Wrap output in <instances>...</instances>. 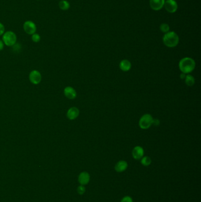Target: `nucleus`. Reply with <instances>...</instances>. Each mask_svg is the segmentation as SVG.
Wrapping results in <instances>:
<instances>
[{
	"mask_svg": "<svg viewBox=\"0 0 201 202\" xmlns=\"http://www.w3.org/2000/svg\"><path fill=\"white\" fill-rule=\"evenodd\" d=\"M64 94L65 97L69 99H74L77 96L75 89L71 86H67L64 89Z\"/></svg>",
	"mask_w": 201,
	"mask_h": 202,
	"instance_id": "11",
	"label": "nucleus"
},
{
	"mask_svg": "<svg viewBox=\"0 0 201 202\" xmlns=\"http://www.w3.org/2000/svg\"><path fill=\"white\" fill-rule=\"evenodd\" d=\"M23 29L27 35H33L36 33L37 25L33 21L27 20L23 24Z\"/></svg>",
	"mask_w": 201,
	"mask_h": 202,
	"instance_id": "5",
	"label": "nucleus"
},
{
	"mask_svg": "<svg viewBox=\"0 0 201 202\" xmlns=\"http://www.w3.org/2000/svg\"><path fill=\"white\" fill-rule=\"evenodd\" d=\"M186 74H185L183 73H182L181 75H180V78H181V79H185V77H186Z\"/></svg>",
	"mask_w": 201,
	"mask_h": 202,
	"instance_id": "24",
	"label": "nucleus"
},
{
	"mask_svg": "<svg viewBox=\"0 0 201 202\" xmlns=\"http://www.w3.org/2000/svg\"><path fill=\"white\" fill-rule=\"evenodd\" d=\"M59 7L60 10L67 11L70 8V4L67 0H61L59 3Z\"/></svg>",
	"mask_w": 201,
	"mask_h": 202,
	"instance_id": "15",
	"label": "nucleus"
},
{
	"mask_svg": "<svg viewBox=\"0 0 201 202\" xmlns=\"http://www.w3.org/2000/svg\"><path fill=\"white\" fill-rule=\"evenodd\" d=\"M80 113L79 109L76 107H71L67 111V117L70 120H74L77 118Z\"/></svg>",
	"mask_w": 201,
	"mask_h": 202,
	"instance_id": "12",
	"label": "nucleus"
},
{
	"mask_svg": "<svg viewBox=\"0 0 201 202\" xmlns=\"http://www.w3.org/2000/svg\"><path fill=\"white\" fill-rule=\"evenodd\" d=\"M29 80L34 85H38L41 80V74L40 72L37 70L31 71L29 74Z\"/></svg>",
	"mask_w": 201,
	"mask_h": 202,
	"instance_id": "7",
	"label": "nucleus"
},
{
	"mask_svg": "<svg viewBox=\"0 0 201 202\" xmlns=\"http://www.w3.org/2000/svg\"><path fill=\"white\" fill-rule=\"evenodd\" d=\"M128 167V164L126 161L121 160L116 163L115 169L116 172H125Z\"/></svg>",
	"mask_w": 201,
	"mask_h": 202,
	"instance_id": "13",
	"label": "nucleus"
},
{
	"mask_svg": "<svg viewBox=\"0 0 201 202\" xmlns=\"http://www.w3.org/2000/svg\"><path fill=\"white\" fill-rule=\"evenodd\" d=\"M165 1V0H150L149 4L152 10L159 11L163 7Z\"/></svg>",
	"mask_w": 201,
	"mask_h": 202,
	"instance_id": "9",
	"label": "nucleus"
},
{
	"mask_svg": "<svg viewBox=\"0 0 201 202\" xmlns=\"http://www.w3.org/2000/svg\"><path fill=\"white\" fill-rule=\"evenodd\" d=\"M195 62L191 57H184L180 60L179 63V68L182 72L185 74H189L195 68Z\"/></svg>",
	"mask_w": 201,
	"mask_h": 202,
	"instance_id": "1",
	"label": "nucleus"
},
{
	"mask_svg": "<svg viewBox=\"0 0 201 202\" xmlns=\"http://www.w3.org/2000/svg\"><path fill=\"white\" fill-rule=\"evenodd\" d=\"M121 202H133V200L131 196H126L121 199Z\"/></svg>",
	"mask_w": 201,
	"mask_h": 202,
	"instance_id": "21",
	"label": "nucleus"
},
{
	"mask_svg": "<svg viewBox=\"0 0 201 202\" xmlns=\"http://www.w3.org/2000/svg\"><path fill=\"white\" fill-rule=\"evenodd\" d=\"M144 156V150L141 146H136L133 149L132 156L135 160H141Z\"/></svg>",
	"mask_w": 201,
	"mask_h": 202,
	"instance_id": "10",
	"label": "nucleus"
},
{
	"mask_svg": "<svg viewBox=\"0 0 201 202\" xmlns=\"http://www.w3.org/2000/svg\"><path fill=\"white\" fill-rule=\"evenodd\" d=\"M160 30L162 32H163L165 34L166 33L169 31V30H170L169 25L166 23H162L160 25Z\"/></svg>",
	"mask_w": 201,
	"mask_h": 202,
	"instance_id": "18",
	"label": "nucleus"
},
{
	"mask_svg": "<svg viewBox=\"0 0 201 202\" xmlns=\"http://www.w3.org/2000/svg\"><path fill=\"white\" fill-rule=\"evenodd\" d=\"M119 67L121 70H123L124 72H127L131 70V62L129 61L128 60H123L121 61V63H120Z\"/></svg>",
	"mask_w": 201,
	"mask_h": 202,
	"instance_id": "14",
	"label": "nucleus"
},
{
	"mask_svg": "<svg viewBox=\"0 0 201 202\" xmlns=\"http://www.w3.org/2000/svg\"><path fill=\"white\" fill-rule=\"evenodd\" d=\"M5 26L3 23H0V35H4L5 31Z\"/></svg>",
	"mask_w": 201,
	"mask_h": 202,
	"instance_id": "22",
	"label": "nucleus"
},
{
	"mask_svg": "<svg viewBox=\"0 0 201 202\" xmlns=\"http://www.w3.org/2000/svg\"><path fill=\"white\" fill-rule=\"evenodd\" d=\"M31 40L34 43H39L40 41V35L35 33L34 34L31 35Z\"/></svg>",
	"mask_w": 201,
	"mask_h": 202,
	"instance_id": "19",
	"label": "nucleus"
},
{
	"mask_svg": "<svg viewBox=\"0 0 201 202\" xmlns=\"http://www.w3.org/2000/svg\"><path fill=\"white\" fill-rule=\"evenodd\" d=\"M77 193L80 194V195H83L85 192V186L83 185H80L79 187H77Z\"/></svg>",
	"mask_w": 201,
	"mask_h": 202,
	"instance_id": "20",
	"label": "nucleus"
},
{
	"mask_svg": "<svg viewBox=\"0 0 201 202\" xmlns=\"http://www.w3.org/2000/svg\"><path fill=\"white\" fill-rule=\"evenodd\" d=\"M153 118L151 114L146 113L141 117L139 122V125L142 129H147L152 126V125L153 124Z\"/></svg>",
	"mask_w": 201,
	"mask_h": 202,
	"instance_id": "4",
	"label": "nucleus"
},
{
	"mask_svg": "<svg viewBox=\"0 0 201 202\" xmlns=\"http://www.w3.org/2000/svg\"><path fill=\"white\" fill-rule=\"evenodd\" d=\"M163 7L169 13H175L178 8V4L175 0H166L165 1Z\"/></svg>",
	"mask_w": 201,
	"mask_h": 202,
	"instance_id": "6",
	"label": "nucleus"
},
{
	"mask_svg": "<svg viewBox=\"0 0 201 202\" xmlns=\"http://www.w3.org/2000/svg\"><path fill=\"white\" fill-rule=\"evenodd\" d=\"M185 82L188 86H192L195 84V78L191 74H187L185 79Z\"/></svg>",
	"mask_w": 201,
	"mask_h": 202,
	"instance_id": "16",
	"label": "nucleus"
},
{
	"mask_svg": "<svg viewBox=\"0 0 201 202\" xmlns=\"http://www.w3.org/2000/svg\"><path fill=\"white\" fill-rule=\"evenodd\" d=\"M3 41L4 45L11 47L15 45L17 41V35L13 31H5L3 35Z\"/></svg>",
	"mask_w": 201,
	"mask_h": 202,
	"instance_id": "3",
	"label": "nucleus"
},
{
	"mask_svg": "<svg viewBox=\"0 0 201 202\" xmlns=\"http://www.w3.org/2000/svg\"><path fill=\"white\" fill-rule=\"evenodd\" d=\"M163 42L168 47H175L179 42V37L175 31H169L163 35Z\"/></svg>",
	"mask_w": 201,
	"mask_h": 202,
	"instance_id": "2",
	"label": "nucleus"
},
{
	"mask_svg": "<svg viewBox=\"0 0 201 202\" xmlns=\"http://www.w3.org/2000/svg\"><path fill=\"white\" fill-rule=\"evenodd\" d=\"M4 43L3 41V40H0V51L4 49Z\"/></svg>",
	"mask_w": 201,
	"mask_h": 202,
	"instance_id": "23",
	"label": "nucleus"
},
{
	"mask_svg": "<svg viewBox=\"0 0 201 202\" xmlns=\"http://www.w3.org/2000/svg\"><path fill=\"white\" fill-rule=\"evenodd\" d=\"M141 164L144 166H149L152 163L151 158L148 156H143L141 158Z\"/></svg>",
	"mask_w": 201,
	"mask_h": 202,
	"instance_id": "17",
	"label": "nucleus"
},
{
	"mask_svg": "<svg viewBox=\"0 0 201 202\" xmlns=\"http://www.w3.org/2000/svg\"><path fill=\"white\" fill-rule=\"evenodd\" d=\"M90 180V176L89 172H83L80 173L78 177V181L80 185L85 186L87 184Z\"/></svg>",
	"mask_w": 201,
	"mask_h": 202,
	"instance_id": "8",
	"label": "nucleus"
}]
</instances>
